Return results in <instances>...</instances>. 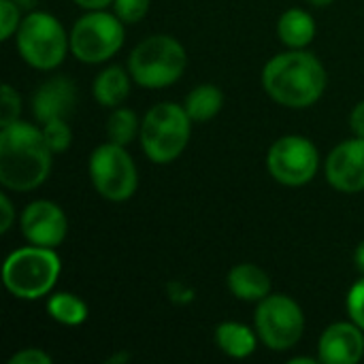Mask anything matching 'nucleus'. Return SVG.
I'll use <instances>...</instances> for the list:
<instances>
[{
	"instance_id": "1",
	"label": "nucleus",
	"mask_w": 364,
	"mask_h": 364,
	"mask_svg": "<svg viewBox=\"0 0 364 364\" xmlns=\"http://www.w3.org/2000/svg\"><path fill=\"white\" fill-rule=\"evenodd\" d=\"M51 149L43 130L13 122L0 130V183L13 192L38 188L51 171Z\"/></svg>"
},
{
	"instance_id": "2",
	"label": "nucleus",
	"mask_w": 364,
	"mask_h": 364,
	"mask_svg": "<svg viewBox=\"0 0 364 364\" xmlns=\"http://www.w3.org/2000/svg\"><path fill=\"white\" fill-rule=\"evenodd\" d=\"M262 85L275 102L290 109H305L322 98L326 70L314 53L292 49L267 62Z\"/></svg>"
},
{
	"instance_id": "3",
	"label": "nucleus",
	"mask_w": 364,
	"mask_h": 364,
	"mask_svg": "<svg viewBox=\"0 0 364 364\" xmlns=\"http://www.w3.org/2000/svg\"><path fill=\"white\" fill-rule=\"evenodd\" d=\"M60 271L62 262L51 247L30 245L6 256L2 267V282L13 296L21 301H36L51 292Z\"/></svg>"
},
{
	"instance_id": "4",
	"label": "nucleus",
	"mask_w": 364,
	"mask_h": 364,
	"mask_svg": "<svg viewBox=\"0 0 364 364\" xmlns=\"http://www.w3.org/2000/svg\"><path fill=\"white\" fill-rule=\"evenodd\" d=\"M188 66V55L183 45L166 34H156L141 41L130 58H128V73L130 77L151 90L168 87L181 79Z\"/></svg>"
},
{
	"instance_id": "5",
	"label": "nucleus",
	"mask_w": 364,
	"mask_h": 364,
	"mask_svg": "<svg viewBox=\"0 0 364 364\" xmlns=\"http://www.w3.org/2000/svg\"><path fill=\"white\" fill-rule=\"evenodd\" d=\"M190 115L186 107L160 102L147 111L141 122V145L145 156L156 164L177 160L190 141Z\"/></svg>"
},
{
	"instance_id": "6",
	"label": "nucleus",
	"mask_w": 364,
	"mask_h": 364,
	"mask_svg": "<svg viewBox=\"0 0 364 364\" xmlns=\"http://www.w3.org/2000/svg\"><path fill=\"white\" fill-rule=\"evenodd\" d=\"M70 38L64 26L49 13L34 11L17 28V49L26 64L38 70H51L66 58Z\"/></svg>"
},
{
	"instance_id": "7",
	"label": "nucleus",
	"mask_w": 364,
	"mask_h": 364,
	"mask_svg": "<svg viewBox=\"0 0 364 364\" xmlns=\"http://www.w3.org/2000/svg\"><path fill=\"white\" fill-rule=\"evenodd\" d=\"M124 45V23L113 13L96 9L77 19L70 30V51L79 62L100 64L113 58Z\"/></svg>"
},
{
	"instance_id": "8",
	"label": "nucleus",
	"mask_w": 364,
	"mask_h": 364,
	"mask_svg": "<svg viewBox=\"0 0 364 364\" xmlns=\"http://www.w3.org/2000/svg\"><path fill=\"white\" fill-rule=\"evenodd\" d=\"M256 333L260 341L275 352H286L294 348L305 331V316L296 301L286 294H269L258 303Z\"/></svg>"
},
{
	"instance_id": "9",
	"label": "nucleus",
	"mask_w": 364,
	"mask_h": 364,
	"mask_svg": "<svg viewBox=\"0 0 364 364\" xmlns=\"http://www.w3.org/2000/svg\"><path fill=\"white\" fill-rule=\"evenodd\" d=\"M90 177L96 192L113 203H124L132 198L139 186L136 166L126 151V147L115 143H105L96 147L90 156Z\"/></svg>"
},
{
	"instance_id": "10",
	"label": "nucleus",
	"mask_w": 364,
	"mask_h": 364,
	"mask_svg": "<svg viewBox=\"0 0 364 364\" xmlns=\"http://www.w3.org/2000/svg\"><path fill=\"white\" fill-rule=\"evenodd\" d=\"M267 168L271 177L284 186H305L320 168V154L316 145L299 134L277 139L267 154Z\"/></svg>"
},
{
	"instance_id": "11",
	"label": "nucleus",
	"mask_w": 364,
	"mask_h": 364,
	"mask_svg": "<svg viewBox=\"0 0 364 364\" xmlns=\"http://www.w3.org/2000/svg\"><path fill=\"white\" fill-rule=\"evenodd\" d=\"M19 226H21L26 241L38 247L55 250L58 245L64 243L68 235V220L64 211L51 200L30 203L21 213Z\"/></svg>"
},
{
	"instance_id": "12",
	"label": "nucleus",
	"mask_w": 364,
	"mask_h": 364,
	"mask_svg": "<svg viewBox=\"0 0 364 364\" xmlns=\"http://www.w3.org/2000/svg\"><path fill=\"white\" fill-rule=\"evenodd\" d=\"M328 183L346 194L364 190V139L354 136L337 145L326 160Z\"/></svg>"
},
{
	"instance_id": "13",
	"label": "nucleus",
	"mask_w": 364,
	"mask_h": 364,
	"mask_svg": "<svg viewBox=\"0 0 364 364\" xmlns=\"http://www.w3.org/2000/svg\"><path fill=\"white\" fill-rule=\"evenodd\" d=\"M364 331L354 322L331 324L318 343V358L326 364H356L364 356Z\"/></svg>"
},
{
	"instance_id": "14",
	"label": "nucleus",
	"mask_w": 364,
	"mask_h": 364,
	"mask_svg": "<svg viewBox=\"0 0 364 364\" xmlns=\"http://www.w3.org/2000/svg\"><path fill=\"white\" fill-rule=\"evenodd\" d=\"M77 107V85L68 77L47 79L32 98V113L41 124L66 119Z\"/></svg>"
},
{
	"instance_id": "15",
	"label": "nucleus",
	"mask_w": 364,
	"mask_h": 364,
	"mask_svg": "<svg viewBox=\"0 0 364 364\" xmlns=\"http://www.w3.org/2000/svg\"><path fill=\"white\" fill-rule=\"evenodd\" d=\"M228 288L230 292L250 303H260L271 294V277L256 264H237L228 273Z\"/></svg>"
},
{
	"instance_id": "16",
	"label": "nucleus",
	"mask_w": 364,
	"mask_h": 364,
	"mask_svg": "<svg viewBox=\"0 0 364 364\" xmlns=\"http://www.w3.org/2000/svg\"><path fill=\"white\" fill-rule=\"evenodd\" d=\"M277 34L290 49H303L316 36V21L303 9H288L277 21Z\"/></svg>"
},
{
	"instance_id": "17",
	"label": "nucleus",
	"mask_w": 364,
	"mask_h": 364,
	"mask_svg": "<svg viewBox=\"0 0 364 364\" xmlns=\"http://www.w3.org/2000/svg\"><path fill=\"white\" fill-rule=\"evenodd\" d=\"M130 73L122 66H109L94 79V98L102 107H119L130 94Z\"/></svg>"
},
{
	"instance_id": "18",
	"label": "nucleus",
	"mask_w": 364,
	"mask_h": 364,
	"mask_svg": "<svg viewBox=\"0 0 364 364\" xmlns=\"http://www.w3.org/2000/svg\"><path fill=\"white\" fill-rule=\"evenodd\" d=\"M218 348L230 358H247L256 352V335L239 322H224L215 328Z\"/></svg>"
},
{
	"instance_id": "19",
	"label": "nucleus",
	"mask_w": 364,
	"mask_h": 364,
	"mask_svg": "<svg viewBox=\"0 0 364 364\" xmlns=\"http://www.w3.org/2000/svg\"><path fill=\"white\" fill-rule=\"evenodd\" d=\"M224 105V94L218 85L205 83L194 87L188 98H186V111L190 115L192 122H209L211 117H215L220 113Z\"/></svg>"
},
{
	"instance_id": "20",
	"label": "nucleus",
	"mask_w": 364,
	"mask_h": 364,
	"mask_svg": "<svg viewBox=\"0 0 364 364\" xmlns=\"http://www.w3.org/2000/svg\"><path fill=\"white\" fill-rule=\"evenodd\" d=\"M47 311L55 322L64 326H79L87 320V305L79 296L66 292L51 294L47 301Z\"/></svg>"
},
{
	"instance_id": "21",
	"label": "nucleus",
	"mask_w": 364,
	"mask_h": 364,
	"mask_svg": "<svg viewBox=\"0 0 364 364\" xmlns=\"http://www.w3.org/2000/svg\"><path fill=\"white\" fill-rule=\"evenodd\" d=\"M136 132H141V126H139L136 113L132 109H115L109 115V119H107V134H109L111 143L126 147L128 143H132Z\"/></svg>"
},
{
	"instance_id": "22",
	"label": "nucleus",
	"mask_w": 364,
	"mask_h": 364,
	"mask_svg": "<svg viewBox=\"0 0 364 364\" xmlns=\"http://www.w3.org/2000/svg\"><path fill=\"white\" fill-rule=\"evenodd\" d=\"M41 130H43V136L53 154H62L70 147L73 132H70V126L66 124V119H51V122L43 124Z\"/></svg>"
},
{
	"instance_id": "23",
	"label": "nucleus",
	"mask_w": 364,
	"mask_h": 364,
	"mask_svg": "<svg viewBox=\"0 0 364 364\" xmlns=\"http://www.w3.org/2000/svg\"><path fill=\"white\" fill-rule=\"evenodd\" d=\"M149 2L151 0H113V9L124 23H136L147 15Z\"/></svg>"
},
{
	"instance_id": "24",
	"label": "nucleus",
	"mask_w": 364,
	"mask_h": 364,
	"mask_svg": "<svg viewBox=\"0 0 364 364\" xmlns=\"http://www.w3.org/2000/svg\"><path fill=\"white\" fill-rule=\"evenodd\" d=\"M19 6L13 0H0V36L2 41L11 38L13 32H17L21 17H19Z\"/></svg>"
},
{
	"instance_id": "25",
	"label": "nucleus",
	"mask_w": 364,
	"mask_h": 364,
	"mask_svg": "<svg viewBox=\"0 0 364 364\" xmlns=\"http://www.w3.org/2000/svg\"><path fill=\"white\" fill-rule=\"evenodd\" d=\"M21 113V100L17 92L11 85H2V115H0V126H9L19 119Z\"/></svg>"
},
{
	"instance_id": "26",
	"label": "nucleus",
	"mask_w": 364,
	"mask_h": 364,
	"mask_svg": "<svg viewBox=\"0 0 364 364\" xmlns=\"http://www.w3.org/2000/svg\"><path fill=\"white\" fill-rule=\"evenodd\" d=\"M348 314L352 322L364 331V279L356 282L348 294Z\"/></svg>"
},
{
	"instance_id": "27",
	"label": "nucleus",
	"mask_w": 364,
	"mask_h": 364,
	"mask_svg": "<svg viewBox=\"0 0 364 364\" xmlns=\"http://www.w3.org/2000/svg\"><path fill=\"white\" fill-rule=\"evenodd\" d=\"M9 364H51V356L45 354L43 350L28 348V350H21V352L13 354Z\"/></svg>"
},
{
	"instance_id": "28",
	"label": "nucleus",
	"mask_w": 364,
	"mask_h": 364,
	"mask_svg": "<svg viewBox=\"0 0 364 364\" xmlns=\"http://www.w3.org/2000/svg\"><path fill=\"white\" fill-rule=\"evenodd\" d=\"M350 128L354 132V136H363L364 139V100L358 102L350 115Z\"/></svg>"
},
{
	"instance_id": "29",
	"label": "nucleus",
	"mask_w": 364,
	"mask_h": 364,
	"mask_svg": "<svg viewBox=\"0 0 364 364\" xmlns=\"http://www.w3.org/2000/svg\"><path fill=\"white\" fill-rule=\"evenodd\" d=\"M0 207H2V224H0V232L4 235V232H9V228H11V224H13V218H15V213H13V205H11V200H9V196H6V194H2V196H0Z\"/></svg>"
},
{
	"instance_id": "30",
	"label": "nucleus",
	"mask_w": 364,
	"mask_h": 364,
	"mask_svg": "<svg viewBox=\"0 0 364 364\" xmlns=\"http://www.w3.org/2000/svg\"><path fill=\"white\" fill-rule=\"evenodd\" d=\"M81 9H87V11H96V9H105L109 4H113V0H75Z\"/></svg>"
},
{
	"instance_id": "31",
	"label": "nucleus",
	"mask_w": 364,
	"mask_h": 364,
	"mask_svg": "<svg viewBox=\"0 0 364 364\" xmlns=\"http://www.w3.org/2000/svg\"><path fill=\"white\" fill-rule=\"evenodd\" d=\"M354 264H356V269L364 275V241L356 247V252H354Z\"/></svg>"
},
{
	"instance_id": "32",
	"label": "nucleus",
	"mask_w": 364,
	"mask_h": 364,
	"mask_svg": "<svg viewBox=\"0 0 364 364\" xmlns=\"http://www.w3.org/2000/svg\"><path fill=\"white\" fill-rule=\"evenodd\" d=\"M19 9H23V11H30V9H34L36 4H38V0H13Z\"/></svg>"
},
{
	"instance_id": "33",
	"label": "nucleus",
	"mask_w": 364,
	"mask_h": 364,
	"mask_svg": "<svg viewBox=\"0 0 364 364\" xmlns=\"http://www.w3.org/2000/svg\"><path fill=\"white\" fill-rule=\"evenodd\" d=\"M311 6H318V9H322V6H328V4H333L335 0H307Z\"/></svg>"
}]
</instances>
